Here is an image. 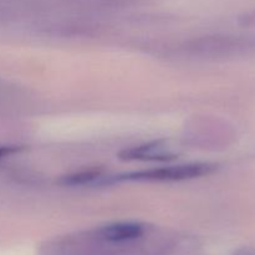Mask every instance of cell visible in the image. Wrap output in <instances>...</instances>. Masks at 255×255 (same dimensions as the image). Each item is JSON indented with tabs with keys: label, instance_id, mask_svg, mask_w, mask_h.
Returning <instances> with one entry per match:
<instances>
[{
	"label": "cell",
	"instance_id": "obj_2",
	"mask_svg": "<svg viewBox=\"0 0 255 255\" xmlns=\"http://www.w3.org/2000/svg\"><path fill=\"white\" fill-rule=\"evenodd\" d=\"M144 234V226L138 222H116L96 231L97 238L114 244H126L137 241Z\"/></svg>",
	"mask_w": 255,
	"mask_h": 255
},
{
	"label": "cell",
	"instance_id": "obj_1",
	"mask_svg": "<svg viewBox=\"0 0 255 255\" xmlns=\"http://www.w3.org/2000/svg\"><path fill=\"white\" fill-rule=\"evenodd\" d=\"M216 171V164L207 162L184 163L177 166L159 167V168L143 169L138 172L119 174V176H105L102 184L120 183V182H176L186 179L198 178L208 176Z\"/></svg>",
	"mask_w": 255,
	"mask_h": 255
},
{
	"label": "cell",
	"instance_id": "obj_6",
	"mask_svg": "<svg viewBox=\"0 0 255 255\" xmlns=\"http://www.w3.org/2000/svg\"><path fill=\"white\" fill-rule=\"evenodd\" d=\"M234 255H255V248H241Z\"/></svg>",
	"mask_w": 255,
	"mask_h": 255
},
{
	"label": "cell",
	"instance_id": "obj_4",
	"mask_svg": "<svg viewBox=\"0 0 255 255\" xmlns=\"http://www.w3.org/2000/svg\"><path fill=\"white\" fill-rule=\"evenodd\" d=\"M104 177L105 176L101 172H79V173L62 177L60 183L64 184V186H87V184L89 186H95V184H100L101 186V181Z\"/></svg>",
	"mask_w": 255,
	"mask_h": 255
},
{
	"label": "cell",
	"instance_id": "obj_3",
	"mask_svg": "<svg viewBox=\"0 0 255 255\" xmlns=\"http://www.w3.org/2000/svg\"><path fill=\"white\" fill-rule=\"evenodd\" d=\"M120 158L124 161L169 162L176 158V154L162 141H154L125 149L120 153Z\"/></svg>",
	"mask_w": 255,
	"mask_h": 255
},
{
	"label": "cell",
	"instance_id": "obj_5",
	"mask_svg": "<svg viewBox=\"0 0 255 255\" xmlns=\"http://www.w3.org/2000/svg\"><path fill=\"white\" fill-rule=\"evenodd\" d=\"M20 148L19 147H14V146H0V161L5 157L10 156V154H14L16 152H19Z\"/></svg>",
	"mask_w": 255,
	"mask_h": 255
}]
</instances>
